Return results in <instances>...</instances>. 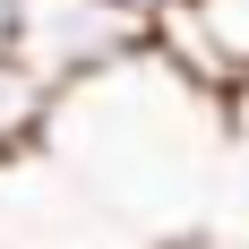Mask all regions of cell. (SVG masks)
I'll use <instances>...</instances> for the list:
<instances>
[{"instance_id": "2", "label": "cell", "mask_w": 249, "mask_h": 249, "mask_svg": "<svg viewBox=\"0 0 249 249\" xmlns=\"http://www.w3.org/2000/svg\"><path fill=\"white\" fill-rule=\"evenodd\" d=\"M43 121H52V86L26 69L18 52H0V155L43 146Z\"/></svg>"}, {"instance_id": "5", "label": "cell", "mask_w": 249, "mask_h": 249, "mask_svg": "<svg viewBox=\"0 0 249 249\" xmlns=\"http://www.w3.org/2000/svg\"><path fill=\"white\" fill-rule=\"evenodd\" d=\"M129 9H146V18H155V9H163V0H129Z\"/></svg>"}, {"instance_id": "1", "label": "cell", "mask_w": 249, "mask_h": 249, "mask_svg": "<svg viewBox=\"0 0 249 249\" xmlns=\"http://www.w3.org/2000/svg\"><path fill=\"white\" fill-rule=\"evenodd\" d=\"M9 52L52 95H69V86H86V77L146 52V9H129V0H18Z\"/></svg>"}, {"instance_id": "3", "label": "cell", "mask_w": 249, "mask_h": 249, "mask_svg": "<svg viewBox=\"0 0 249 249\" xmlns=\"http://www.w3.org/2000/svg\"><path fill=\"white\" fill-rule=\"evenodd\" d=\"M206 26V43H215V69H224V95L249 86V0H189Z\"/></svg>"}, {"instance_id": "4", "label": "cell", "mask_w": 249, "mask_h": 249, "mask_svg": "<svg viewBox=\"0 0 249 249\" xmlns=\"http://www.w3.org/2000/svg\"><path fill=\"white\" fill-rule=\"evenodd\" d=\"M9 35H18V0H0V52H9Z\"/></svg>"}]
</instances>
